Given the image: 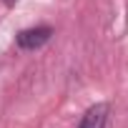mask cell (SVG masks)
<instances>
[{
    "label": "cell",
    "instance_id": "cell-1",
    "mask_svg": "<svg viewBox=\"0 0 128 128\" xmlns=\"http://www.w3.org/2000/svg\"><path fill=\"white\" fill-rule=\"evenodd\" d=\"M53 35V28L50 25H35V28H25L18 33L15 43L20 50H38L40 45H45Z\"/></svg>",
    "mask_w": 128,
    "mask_h": 128
},
{
    "label": "cell",
    "instance_id": "cell-3",
    "mask_svg": "<svg viewBox=\"0 0 128 128\" xmlns=\"http://www.w3.org/2000/svg\"><path fill=\"white\" fill-rule=\"evenodd\" d=\"M3 3H8V5H10V3H15V0H3Z\"/></svg>",
    "mask_w": 128,
    "mask_h": 128
},
{
    "label": "cell",
    "instance_id": "cell-2",
    "mask_svg": "<svg viewBox=\"0 0 128 128\" xmlns=\"http://www.w3.org/2000/svg\"><path fill=\"white\" fill-rule=\"evenodd\" d=\"M108 110H110L108 103H96V106H90V108L83 113L78 128H103L106 120H108Z\"/></svg>",
    "mask_w": 128,
    "mask_h": 128
}]
</instances>
